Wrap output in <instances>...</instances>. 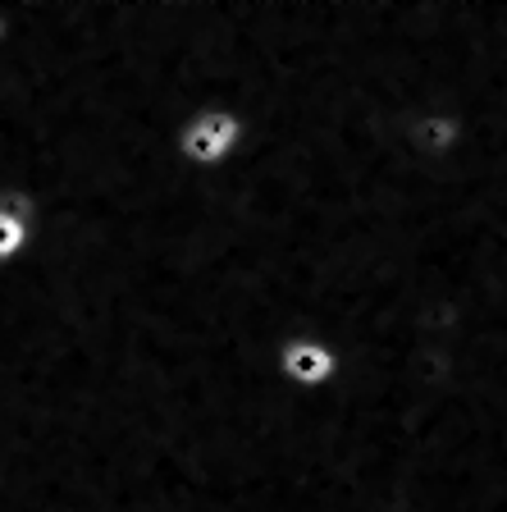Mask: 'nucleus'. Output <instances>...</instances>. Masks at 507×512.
Here are the masks:
<instances>
[{"instance_id": "nucleus-1", "label": "nucleus", "mask_w": 507, "mask_h": 512, "mask_svg": "<svg viewBox=\"0 0 507 512\" xmlns=\"http://www.w3.org/2000/svg\"><path fill=\"white\" fill-rule=\"evenodd\" d=\"M247 142V119L229 106H201L174 133V151L188 170L197 174H215L224 170Z\"/></svg>"}, {"instance_id": "nucleus-2", "label": "nucleus", "mask_w": 507, "mask_h": 512, "mask_svg": "<svg viewBox=\"0 0 507 512\" xmlns=\"http://www.w3.org/2000/svg\"><path fill=\"white\" fill-rule=\"evenodd\" d=\"M343 371V357L316 334H293L275 348V375L293 394H325Z\"/></svg>"}, {"instance_id": "nucleus-3", "label": "nucleus", "mask_w": 507, "mask_h": 512, "mask_svg": "<svg viewBox=\"0 0 507 512\" xmlns=\"http://www.w3.org/2000/svg\"><path fill=\"white\" fill-rule=\"evenodd\" d=\"M466 133H471V124H466V115L457 106H425L407 115L402 147L416 160H425V165H444L466 147Z\"/></svg>"}, {"instance_id": "nucleus-4", "label": "nucleus", "mask_w": 507, "mask_h": 512, "mask_svg": "<svg viewBox=\"0 0 507 512\" xmlns=\"http://www.w3.org/2000/svg\"><path fill=\"white\" fill-rule=\"evenodd\" d=\"M37 234V206L28 192L0 188V266H14Z\"/></svg>"}, {"instance_id": "nucleus-5", "label": "nucleus", "mask_w": 507, "mask_h": 512, "mask_svg": "<svg viewBox=\"0 0 507 512\" xmlns=\"http://www.w3.org/2000/svg\"><path fill=\"white\" fill-rule=\"evenodd\" d=\"M10 37H14V14H10V5H0V51L10 46Z\"/></svg>"}]
</instances>
